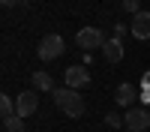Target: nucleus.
I'll return each instance as SVG.
<instances>
[{"label": "nucleus", "instance_id": "f257e3e1", "mask_svg": "<svg viewBox=\"0 0 150 132\" xmlns=\"http://www.w3.org/2000/svg\"><path fill=\"white\" fill-rule=\"evenodd\" d=\"M51 99H54V105L66 117H81L84 114V99H81V93L72 90V87H54L51 90Z\"/></svg>", "mask_w": 150, "mask_h": 132}, {"label": "nucleus", "instance_id": "f03ea898", "mask_svg": "<svg viewBox=\"0 0 150 132\" xmlns=\"http://www.w3.org/2000/svg\"><path fill=\"white\" fill-rule=\"evenodd\" d=\"M63 51H66V42H63V36H57V33L42 36L39 45H36V54L42 60H57V57H63Z\"/></svg>", "mask_w": 150, "mask_h": 132}, {"label": "nucleus", "instance_id": "7ed1b4c3", "mask_svg": "<svg viewBox=\"0 0 150 132\" xmlns=\"http://www.w3.org/2000/svg\"><path fill=\"white\" fill-rule=\"evenodd\" d=\"M75 42H78V48H84V51L90 54L93 48H102L105 45V36H102L99 27H84V30L75 33Z\"/></svg>", "mask_w": 150, "mask_h": 132}, {"label": "nucleus", "instance_id": "20e7f679", "mask_svg": "<svg viewBox=\"0 0 150 132\" xmlns=\"http://www.w3.org/2000/svg\"><path fill=\"white\" fill-rule=\"evenodd\" d=\"M123 126L132 129V132H144V129H150V111H147V108H129L126 117H123Z\"/></svg>", "mask_w": 150, "mask_h": 132}, {"label": "nucleus", "instance_id": "39448f33", "mask_svg": "<svg viewBox=\"0 0 150 132\" xmlns=\"http://www.w3.org/2000/svg\"><path fill=\"white\" fill-rule=\"evenodd\" d=\"M36 108H39V96H36V90H24V93H18V99H15V114H18V117H30V114H36Z\"/></svg>", "mask_w": 150, "mask_h": 132}, {"label": "nucleus", "instance_id": "423d86ee", "mask_svg": "<svg viewBox=\"0 0 150 132\" xmlns=\"http://www.w3.org/2000/svg\"><path fill=\"white\" fill-rule=\"evenodd\" d=\"M66 87L72 90H84V87H90V72H87L84 66H66Z\"/></svg>", "mask_w": 150, "mask_h": 132}, {"label": "nucleus", "instance_id": "0eeeda50", "mask_svg": "<svg viewBox=\"0 0 150 132\" xmlns=\"http://www.w3.org/2000/svg\"><path fill=\"white\" fill-rule=\"evenodd\" d=\"M138 87H135V84H129V81H120L117 84V90H114V102L117 105H135L138 102Z\"/></svg>", "mask_w": 150, "mask_h": 132}, {"label": "nucleus", "instance_id": "6e6552de", "mask_svg": "<svg viewBox=\"0 0 150 132\" xmlns=\"http://www.w3.org/2000/svg\"><path fill=\"white\" fill-rule=\"evenodd\" d=\"M132 36H135V39H150V12H138V15H135L132 18Z\"/></svg>", "mask_w": 150, "mask_h": 132}, {"label": "nucleus", "instance_id": "1a4fd4ad", "mask_svg": "<svg viewBox=\"0 0 150 132\" xmlns=\"http://www.w3.org/2000/svg\"><path fill=\"white\" fill-rule=\"evenodd\" d=\"M102 54L108 57V63H120V60H123V39H120V36H114V39H105Z\"/></svg>", "mask_w": 150, "mask_h": 132}, {"label": "nucleus", "instance_id": "9d476101", "mask_svg": "<svg viewBox=\"0 0 150 132\" xmlns=\"http://www.w3.org/2000/svg\"><path fill=\"white\" fill-rule=\"evenodd\" d=\"M30 81H33V90H54V81L48 72H33Z\"/></svg>", "mask_w": 150, "mask_h": 132}, {"label": "nucleus", "instance_id": "9b49d317", "mask_svg": "<svg viewBox=\"0 0 150 132\" xmlns=\"http://www.w3.org/2000/svg\"><path fill=\"white\" fill-rule=\"evenodd\" d=\"M0 117L3 120H9V117H15V99H12V96H0Z\"/></svg>", "mask_w": 150, "mask_h": 132}, {"label": "nucleus", "instance_id": "f8f14e48", "mask_svg": "<svg viewBox=\"0 0 150 132\" xmlns=\"http://www.w3.org/2000/svg\"><path fill=\"white\" fill-rule=\"evenodd\" d=\"M3 132H27L24 129V117H9V120H3Z\"/></svg>", "mask_w": 150, "mask_h": 132}, {"label": "nucleus", "instance_id": "ddd939ff", "mask_svg": "<svg viewBox=\"0 0 150 132\" xmlns=\"http://www.w3.org/2000/svg\"><path fill=\"white\" fill-rule=\"evenodd\" d=\"M120 6L126 9V12H132V15H138V12H141V3H138V0H120Z\"/></svg>", "mask_w": 150, "mask_h": 132}, {"label": "nucleus", "instance_id": "4468645a", "mask_svg": "<svg viewBox=\"0 0 150 132\" xmlns=\"http://www.w3.org/2000/svg\"><path fill=\"white\" fill-rule=\"evenodd\" d=\"M105 123H108V126H111V129H117V126H123V117H117V114H114V111H111V114H108V117H105Z\"/></svg>", "mask_w": 150, "mask_h": 132}, {"label": "nucleus", "instance_id": "2eb2a0df", "mask_svg": "<svg viewBox=\"0 0 150 132\" xmlns=\"http://www.w3.org/2000/svg\"><path fill=\"white\" fill-rule=\"evenodd\" d=\"M0 3H3V6L9 9V6H18V3H27V0H0Z\"/></svg>", "mask_w": 150, "mask_h": 132}, {"label": "nucleus", "instance_id": "dca6fc26", "mask_svg": "<svg viewBox=\"0 0 150 132\" xmlns=\"http://www.w3.org/2000/svg\"><path fill=\"white\" fill-rule=\"evenodd\" d=\"M126 33V24H114V36H123Z\"/></svg>", "mask_w": 150, "mask_h": 132}, {"label": "nucleus", "instance_id": "f3484780", "mask_svg": "<svg viewBox=\"0 0 150 132\" xmlns=\"http://www.w3.org/2000/svg\"><path fill=\"white\" fill-rule=\"evenodd\" d=\"M141 102H150V90H141V96H138Z\"/></svg>", "mask_w": 150, "mask_h": 132}, {"label": "nucleus", "instance_id": "a211bd4d", "mask_svg": "<svg viewBox=\"0 0 150 132\" xmlns=\"http://www.w3.org/2000/svg\"><path fill=\"white\" fill-rule=\"evenodd\" d=\"M141 84H144V87L150 90V72H147V75H144V81H141Z\"/></svg>", "mask_w": 150, "mask_h": 132}]
</instances>
